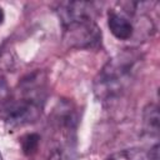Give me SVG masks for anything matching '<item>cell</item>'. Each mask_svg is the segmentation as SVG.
<instances>
[{"instance_id": "obj_1", "label": "cell", "mask_w": 160, "mask_h": 160, "mask_svg": "<svg viewBox=\"0 0 160 160\" xmlns=\"http://www.w3.org/2000/svg\"><path fill=\"white\" fill-rule=\"evenodd\" d=\"M142 55L135 49H125L102 66L94 80V94L99 100H110L121 95L135 79Z\"/></svg>"}, {"instance_id": "obj_2", "label": "cell", "mask_w": 160, "mask_h": 160, "mask_svg": "<svg viewBox=\"0 0 160 160\" xmlns=\"http://www.w3.org/2000/svg\"><path fill=\"white\" fill-rule=\"evenodd\" d=\"M64 42L74 49H98L101 45V30L94 16L78 18L65 24Z\"/></svg>"}, {"instance_id": "obj_3", "label": "cell", "mask_w": 160, "mask_h": 160, "mask_svg": "<svg viewBox=\"0 0 160 160\" xmlns=\"http://www.w3.org/2000/svg\"><path fill=\"white\" fill-rule=\"evenodd\" d=\"M44 102L16 94L14 98H8L1 108V116L10 126H22L35 122L42 112Z\"/></svg>"}, {"instance_id": "obj_4", "label": "cell", "mask_w": 160, "mask_h": 160, "mask_svg": "<svg viewBox=\"0 0 160 160\" xmlns=\"http://www.w3.org/2000/svg\"><path fill=\"white\" fill-rule=\"evenodd\" d=\"M139 2L125 1L119 2L118 8L109 10L108 26L111 34L119 40H130L135 35L134 15L138 10Z\"/></svg>"}, {"instance_id": "obj_5", "label": "cell", "mask_w": 160, "mask_h": 160, "mask_svg": "<svg viewBox=\"0 0 160 160\" xmlns=\"http://www.w3.org/2000/svg\"><path fill=\"white\" fill-rule=\"evenodd\" d=\"M142 129L149 136L158 138L160 130L159 108L156 104H148L142 112Z\"/></svg>"}, {"instance_id": "obj_6", "label": "cell", "mask_w": 160, "mask_h": 160, "mask_svg": "<svg viewBox=\"0 0 160 160\" xmlns=\"http://www.w3.org/2000/svg\"><path fill=\"white\" fill-rule=\"evenodd\" d=\"M106 160H150V155L149 151H145L144 149L132 148V149L120 150L110 155Z\"/></svg>"}, {"instance_id": "obj_7", "label": "cell", "mask_w": 160, "mask_h": 160, "mask_svg": "<svg viewBox=\"0 0 160 160\" xmlns=\"http://www.w3.org/2000/svg\"><path fill=\"white\" fill-rule=\"evenodd\" d=\"M39 141H40V136L35 132H31V134H28L22 138V141H21V145H22V150L26 155H31L36 151L38 149V145H39Z\"/></svg>"}, {"instance_id": "obj_8", "label": "cell", "mask_w": 160, "mask_h": 160, "mask_svg": "<svg viewBox=\"0 0 160 160\" xmlns=\"http://www.w3.org/2000/svg\"><path fill=\"white\" fill-rule=\"evenodd\" d=\"M4 19H5V14H4V10H2V8L0 6V25L2 24Z\"/></svg>"}, {"instance_id": "obj_9", "label": "cell", "mask_w": 160, "mask_h": 160, "mask_svg": "<svg viewBox=\"0 0 160 160\" xmlns=\"http://www.w3.org/2000/svg\"><path fill=\"white\" fill-rule=\"evenodd\" d=\"M0 160H2V158H1V154H0Z\"/></svg>"}]
</instances>
